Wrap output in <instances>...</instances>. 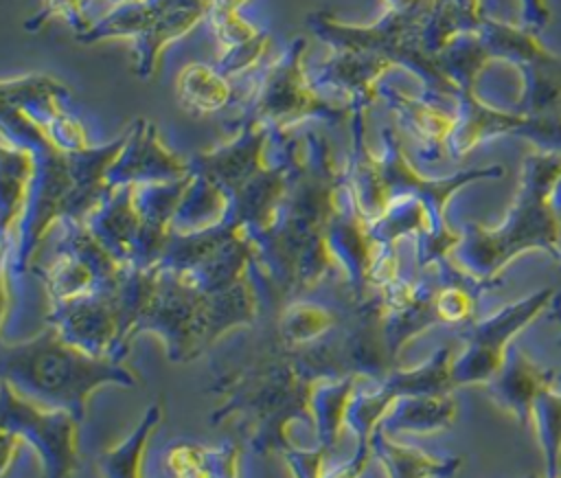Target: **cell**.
Listing matches in <instances>:
<instances>
[{"instance_id": "obj_1", "label": "cell", "mask_w": 561, "mask_h": 478, "mask_svg": "<svg viewBox=\"0 0 561 478\" xmlns=\"http://www.w3.org/2000/svg\"><path fill=\"white\" fill-rule=\"evenodd\" d=\"M318 382L298 353L274 342L237 364L217 366L213 390L219 401L210 423H232L252 452L283 456L296 447L291 425H311L309 399Z\"/></svg>"}, {"instance_id": "obj_2", "label": "cell", "mask_w": 561, "mask_h": 478, "mask_svg": "<svg viewBox=\"0 0 561 478\" xmlns=\"http://www.w3.org/2000/svg\"><path fill=\"white\" fill-rule=\"evenodd\" d=\"M561 180V151H533L524 158L519 186L497 226L469 224L456 246V263L482 281L497 274L519 254L541 250L561 265V213L554 186Z\"/></svg>"}, {"instance_id": "obj_3", "label": "cell", "mask_w": 561, "mask_h": 478, "mask_svg": "<svg viewBox=\"0 0 561 478\" xmlns=\"http://www.w3.org/2000/svg\"><path fill=\"white\" fill-rule=\"evenodd\" d=\"M2 382L28 399L68 410L81 421L96 388L138 386V377L121 360L92 355L68 342L55 327L33 340L2 346Z\"/></svg>"}, {"instance_id": "obj_4", "label": "cell", "mask_w": 561, "mask_h": 478, "mask_svg": "<svg viewBox=\"0 0 561 478\" xmlns=\"http://www.w3.org/2000/svg\"><path fill=\"white\" fill-rule=\"evenodd\" d=\"M557 292L541 287L519 300H513L486 318L471 320L462 329V346L454 353V386H486L504 366L513 340L541 314L550 309Z\"/></svg>"}, {"instance_id": "obj_5", "label": "cell", "mask_w": 561, "mask_h": 478, "mask_svg": "<svg viewBox=\"0 0 561 478\" xmlns=\"http://www.w3.org/2000/svg\"><path fill=\"white\" fill-rule=\"evenodd\" d=\"M81 419L61 408L42 406L2 382V430L31 445L42 478H72L81 463Z\"/></svg>"}, {"instance_id": "obj_6", "label": "cell", "mask_w": 561, "mask_h": 478, "mask_svg": "<svg viewBox=\"0 0 561 478\" xmlns=\"http://www.w3.org/2000/svg\"><path fill=\"white\" fill-rule=\"evenodd\" d=\"M557 368L537 362L524 346L513 344L502 371L484 386L491 401L511 414L519 425H528L537 395L554 379Z\"/></svg>"}, {"instance_id": "obj_7", "label": "cell", "mask_w": 561, "mask_h": 478, "mask_svg": "<svg viewBox=\"0 0 561 478\" xmlns=\"http://www.w3.org/2000/svg\"><path fill=\"white\" fill-rule=\"evenodd\" d=\"M370 445L386 478H451L462 467L460 456L430 454L416 445L399 443L381 428L373 432Z\"/></svg>"}, {"instance_id": "obj_8", "label": "cell", "mask_w": 561, "mask_h": 478, "mask_svg": "<svg viewBox=\"0 0 561 478\" xmlns=\"http://www.w3.org/2000/svg\"><path fill=\"white\" fill-rule=\"evenodd\" d=\"M366 377L359 375H344L333 379H320L313 386L309 399V414L311 428L316 436V445L329 449L331 454L337 449L346 430L348 406Z\"/></svg>"}, {"instance_id": "obj_9", "label": "cell", "mask_w": 561, "mask_h": 478, "mask_svg": "<svg viewBox=\"0 0 561 478\" xmlns=\"http://www.w3.org/2000/svg\"><path fill=\"white\" fill-rule=\"evenodd\" d=\"M458 414V401L451 392H425L399 397L381 421V430L397 434H434L451 428Z\"/></svg>"}, {"instance_id": "obj_10", "label": "cell", "mask_w": 561, "mask_h": 478, "mask_svg": "<svg viewBox=\"0 0 561 478\" xmlns=\"http://www.w3.org/2000/svg\"><path fill=\"white\" fill-rule=\"evenodd\" d=\"M164 478H241V447L180 441L162 454Z\"/></svg>"}, {"instance_id": "obj_11", "label": "cell", "mask_w": 561, "mask_h": 478, "mask_svg": "<svg viewBox=\"0 0 561 478\" xmlns=\"http://www.w3.org/2000/svg\"><path fill=\"white\" fill-rule=\"evenodd\" d=\"M162 417H164L162 399L151 401L145 414L140 417V421L131 428V432L99 456L96 465H99L101 478H142L145 452L149 447L153 432L160 428Z\"/></svg>"}, {"instance_id": "obj_12", "label": "cell", "mask_w": 561, "mask_h": 478, "mask_svg": "<svg viewBox=\"0 0 561 478\" xmlns=\"http://www.w3.org/2000/svg\"><path fill=\"white\" fill-rule=\"evenodd\" d=\"M528 425L543 460V476L561 478V371L537 395Z\"/></svg>"}, {"instance_id": "obj_13", "label": "cell", "mask_w": 561, "mask_h": 478, "mask_svg": "<svg viewBox=\"0 0 561 478\" xmlns=\"http://www.w3.org/2000/svg\"><path fill=\"white\" fill-rule=\"evenodd\" d=\"M283 458L294 478H322L329 467L327 463L331 458V452L320 445H311V447L296 445V447L287 449L283 454Z\"/></svg>"}, {"instance_id": "obj_14", "label": "cell", "mask_w": 561, "mask_h": 478, "mask_svg": "<svg viewBox=\"0 0 561 478\" xmlns=\"http://www.w3.org/2000/svg\"><path fill=\"white\" fill-rule=\"evenodd\" d=\"M370 460H375L370 441H355L353 456L327 467L322 478H362L366 474Z\"/></svg>"}, {"instance_id": "obj_15", "label": "cell", "mask_w": 561, "mask_h": 478, "mask_svg": "<svg viewBox=\"0 0 561 478\" xmlns=\"http://www.w3.org/2000/svg\"><path fill=\"white\" fill-rule=\"evenodd\" d=\"M20 447H22V441H20L15 434L2 430V476L9 474L11 463H13V460L18 458V454H20Z\"/></svg>"}, {"instance_id": "obj_16", "label": "cell", "mask_w": 561, "mask_h": 478, "mask_svg": "<svg viewBox=\"0 0 561 478\" xmlns=\"http://www.w3.org/2000/svg\"><path fill=\"white\" fill-rule=\"evenodd\" d=\"M550 316L557 320V325L561 327V294H557V298H554V303L550 305Z\"/></svg>"}, {"instance_id": "obj_17", "label": "cell", "mask_w": 561, "mask_h": 478, "mask_svg": "<svg viewBox=\"0 0 561 478\" xmlns=\"http://www.w3.org/2000/svg\"><path fill=\"white\" fill-rule=\"evenodd\" d=\"M554 206H557L559 213H561V180H559L557 186H554Z\"/></svg>"}, {"instance_id": "obj_18", "label": "cell", "mask_w": 561, "mask_h": 478, "mask_svg": "<svg viewBox=\"0 0 561 478\" xmlns=\"http://www.w3.org/2000/svg\"><path fill=\"white\" fill-rule=\"evenodd\" d=\"M526 478H548V476H543V474H541V476H526Z\"/></svg>"}]
</instances>
